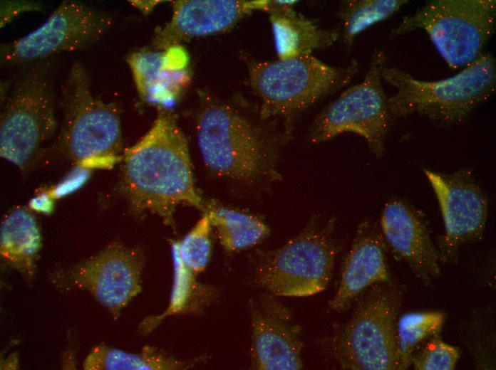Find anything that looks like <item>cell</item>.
<instances>
[{
    "label": "cell",
    "mask_w": 496,
    "mask_h": 370,
    "mask_svg": "<svg viewBox=\"0 0 496 370\" xmlns=\"http://www.w3.org/2000/svg\"><path fill=\"white\" fill-rule=\"evenodd\" d=\"M121 184L130 207L174 225L180 206L206 209L195 184L187 139L169 113L157 115L123 156Z\"/></svg>",
    "instance_id": "cell-1"
},
{
    "label": "cell",
    "mask_w": 496,
    "mask_h": 370,
    "mask_svg": "<svg viewBox=\"0 0 496 370\" xmlns=\"http://www.w3.org/2000/svg\"><path fill=\"white\" fill-rule=\"evenodd\" d=\"M495 65L490 53L482 54L454 76L436 81L384 66L382 79L396 90L388 98L390 112L395 117L417 114L446 123L461 122L493 94Z\"/></svg>",
    "instance_id": "cell-2"
},
{
    "label": "cell",
    "mask_w": 496,
    "mask_h": 370,
    "mask_svg": "<svg viewBox=\"0 0 496 370\" xmlns=\"http://www.w3.org/2000/svg\"><path fill=\"white\" fill-rule=\"evenodd\" d=\"M196 135L205 165L217 176L253 182L274 173L273 142L229 105L215 103L205 109L197 123Z\"/></svg>",
    "instance_id": "cell-3"
},
{
    "label": "cell",
    "mask_w": 496,
    "mask_h": 370,
    "mask_svg": "<svg viewBox=\"0 0 496 370\" xmlns=\"http://www.w3.org/2000/svg\"><path fill=\"white\" fill-rule=\"evenodd\" d=\"M250 86L266 115L290 117L346 85L356 74L353 60L333 66L313 54L247 63Z\"/></svg>",
    "instance_id": "cell-4"
},
{
    "label": "cell",
    "mask_w": 496,
    "mask_h": 370,
    "mask_svg": "<svg viewBox=\"0 0 496 370\" xmlns=\"http://www.w3.org/2000/svg\"><path fill=\"white\" fill-rule=\"evenodd\" d=\"M65 111L59 132L61 151L81 166H108L119 157L122 131L119 115L92 92L88 76L76 63L64 88Z\"/></svg>",
    "instance_id": "cell-5"
},
{
    "label": "cell",
    "mask_w": 496,
    "mask_h": 370,
    "mask_svg": "<svg viewBox=\"0 0 496 370\" xmlns=\"http://www.w3.org/2000/svg\"><path fill=\"white\" fill-rule=\"evenodd\" d=\"M495 0H434L404 17L394 36L425 31L448 67L474 63L495 31Z\"/></svg>",
    "instance_id": "cell-6"
},
{
    "label": "cell",
    "mask_w": 496,
    "mask_h": 370,
    "mask_svg": "<svg viewBox=\"0 0 496 370\" xmlns=\"http://www.w3.org/2000/svg\"><path fill=\"white\" fill-rule=\"evenodd\" d=\"M374 287L360 301L335 344L344 369L398 370L399 292L381 283Z\"/></svg>",
    "instance_id": "cell-7"
},
{
    "label": "cell",
    "mask_w": 496,
    "mask_h": 370,
    "mask_svg": "<svg viewBox=\"0 0 496 370\" xmlns=\"http://www.w3.org/2000/svg\"><path fill=\"white\" fill-rule=\"evenodd\" d=\"M385 61L383 52L375 51L363 80L343 91L316 117L309 132L311 143L351 132L363 137L377 158L382 157L392 117L381 82Z\"/></svg>",
    "instance_id": "cell-8"
},
{
    "label": "cell",
    "mask_w": 496,
    "mask_h": 370,
    "mask_svg": "<svg viewBox=\"0 0 496 370\" xmlns=\"http://www.w3.org/2000/svg\"><path fill=\"white\" fill-rule=\"evenodd\" d=\"M335 257L330 229L309 228L265 255L256 267L254 280L274 296L313 295L329 284Z\"/></svg>",
    "instance_id": "cell-9"
},
{
    "label": "cell",
    "mask_w": 496,
    "mask_h": 370,
    "mask_svg": "<svg viewBox=\"0 0 496 370\" xmlns=\"http://www.w3.org/2000/svg\"><path fill=\"white\" fill-rule=\"evenodd\" d=\"M57 128L49 85L32 73L11 91L0 119V155L19 169L26 168Z\"/></svg>",
    "instance_id": "cell-10"
},
{
    "label": "cell",
    "mask_w": 496,
    "mask_h": 370,
    "mask_svg": "<svg viewBox=\"0 0 496 370\" xmlns=\"http://www.w3.org/2000/svg\"><path fill=\"white\" fill-rule=\"evenodd\" d=\"M107 26L99 11L82 3L66 1L38 27L3 45L1 59L8 64L23 63L78 51L96 41Z\"/></svg>",
    "instance_id": "cell-11"
},
{
    "label": "cell",
    "mask_w": 496,
    "mask_h": 370,
    "mask_svg": "<svg viewBox=\"0 0 496 370\" xmlns=\"http://www.w3.org/2000/svg\"><path fill=\"white\" fill-rule=\"evenodd\" d=\"M423 172L436 196L444 225L440 258L449 261L462 245L482 236L487 218V199L468 169L445 174L424 169Z\"/></svg>",
    "instance_id": "cell-12"
},
{
    "label": "cell",
    "mask_w": 496,
    "mask_h": 370,
    "mask_svg": "<svg viewBox=\"0 0 496 370\" xmlns=\"http://www.w3.org/2000/svg\"><path fill=\"white\" fill-rule=\"evenodd\" d=\"M143 252L113 242L68 273L75 287L89 292L115 317L142 291Z\"/></svg>",
    "instance_id": "cell-13"
},
{
    "label": "cell",
    "mask_w": 496,
    "mask_h": 370,
    "mask_svg": "<svg viewBox=\"0 0 496 370\" xmlns=\"http://www.w3.org/2000/svg\"><path fill=\"white\" fill-rule=\"evenodd\" d=\"M251 368L297 370L302 368L300 327L290 310L272 295L250 305Z\"/></svg>",
    "instance_id": "cell-14"
},
{
    "label": "cell",
    "mask_w": 496,
    "mask_h": 370,
    "mask_svg": "<svg viewBox=\"0 0 496 370\" xmlns=\"http://www.w3.org/2000/svg\"><path fill=\"white\" fill-rule=\"evenodd\" d=\"M381 228L384 240L422 282L440 275V254L418 209L403 199H390L382 210Z\"/></svg>",
    "instance_id": "cell-15"
},
{
    "label": "cell",
    "mask_w": 496,
    "mask_h": 370,
    "mask_svg": "<svg viewBox=\"0 0 496 370\" xmlns=\"http://www.w3.org/2000/svg\"><path fill=\"white\" fill-rule=\"evenodd\" d=\"M271 0L174 1L170 21L160 31L157 43L173 47L180 40L229 30L254 11H269Z\"/></svg>",
    "instance_id": "cell-16"
},
{
    "label": "cell",
    "mask_w": 496,
    "mask_h": 370,
    "mask_svg": "<svg viewBox=\"0 0 496 370\" xmlns=\"http://www.w3.org/2000/svg\"><path fill=\"white\" fill-rule=\"evenodd\" d=\"M384 239L371 223H361L344 260L339 283L330 302L336 312L345 311L367 287L388 279Z\"/></svg>",
    "instance_id": "cell-17"
},
{
    "label": "cell",
    "mask_w": 496,
    "mask_h": 370,
    "mask_svg": "<svg viewBox=\"0 0 496 370\" xmlns=\"http://www.w3.org/2000/svg\"><path fill=\"white\" fill-rule=\"evenodd\" d=\"M296 1H272L268 11L272 26L278 58L312 54L326 48L339 38L333 29L321 28L296 12Z\"/></svg>",
    "instance_id": "cell-18"
},
{
    "label": "cell",
    "mask_w": 496,
    "mask_h": 370,
    "mask_svg": "<svg viewBox=\"0 0 496 370\" xmlns=\"http://www.w3.org/2000/svg\"><path fill=\"white\" fill-rule=\"evenodd\" d=\"M41 248L40 229L31 211L22 206L9 210L0 226L3 263L26 279H31Z\"/></svg>",
    "instance_id": "cell-19"
},
{
    "label": "cell",
    "mask_w": 496,
    "mask_h": 370,
    "mask_svg": "<svg viewBox=\"0 0 496 370\" xmlns=\"http://www.w3.org/2000/svg\"><path fill=\"white\" fill-rule=\"evenodd\" d=\"M181 58V53L174 47L165 52L133 55L130 63L140 92L145 96L157 91L159 94H173L185 72Z\"/></svg>",
    "instance_id": "cell-20"
},
{
    "label": "cell",
    "mask_w": 496,
    "mask_h": 370,
    "mask_svg": "<svg viewBox=\"0 0 496 370\" xmlns=\"http://www.w3.org/2000/svg\"><path fill=\"white\" fill-rule=\"evenodd\" d=\"M188 367L185 361L148 345L135 354L99 344L91 350L83 364L84 370H180Z\"/></svg>",
    "instance_id": "cell-21"
},
{
    "label": "cell",
    "mask_w": 496,
    "mask_h": 370,
    "mask_svg": "<svg viewBox=\"0 0 496 370\" xmlns=\"http://www.w3.org/2000/svg\"><path fill=\"white\" fill-rule=\"evenodd\" d=\"M172 263L173 280L168 305L161 314L143 321L140 326L143 333L150 332L167 317L198 312L214 297V289L198 282L196 275L173 255Z\"/></svg>",
    "instance_id": "cell-22"
},
{
    "label": "cell",
    "mask_w": 496,
    "mask_h": 370,
    "mask_svg": "<svg viewBox=\"0 0 496 370\" xmlns=\"http://www.w3.org/2000/svg\"><path fill=\"white\" fill-rule=\"evenodd\" d=\"M207 212L218 240L227 252H237L252 247L269 233L266 223L257 217L235 209L210 206Z\"/></svg>",
    "instance_id": "cell-23"
},
{
    "label": "cell",
    "mask_w": 496,
    "mask_h": 370,
    "mask_svg": "<svg viewBox=\"0 0 496 370\" xmlns=\"http://www.w3.org/2000/svg\"><path fill=\"white\" fill-rule=\"evenodd\" d=\"M445 315L439 311L405 313L397 321L398 370L408 369L419 346L441 329Z\"/></svg>",
    "instance_id": "cell-24"
},
{
    "label": "cell",
    "mask_w": 496,
    "mask_h": 370,
    "mask_svg": "<svg viewBox=\"0 0 496 370\" xmlns=\"http://www.w3.org/2000/svg\"><path fill=\"white\" fill-rule=\"evenodd\" d=\"M407 0H348L341 6L339 17L342 25V38L346 46L371 26L384 21L400 10Z\"/></svg>",
    "instance_id": "cell-25"
},
{
    "label": "cell",
    "mask_w": 496,
    "mask_h": 370,
    "mask_svg": "<svg viewBox=\"0 0 496 370\" xmlns=\"http://www.w3.org/2000/svg\"><path fill=\"white\" fill-rule=\"evenodd\" d=\"M212 224L207 212L179 241L172 245V255L189 271L197 275L207 268L211 255Z\"/></svg>",
    "instance_id": "cell-26"
},
{
    "label": "cell",
    "mask_w": 496,
    "mask_h": 370,
    "mask_svg": "<svg viewBox=\"0 0 496 370\" xmlns=\"http://www.w3.org/2000/svg\"><path fill=\"white\" fill-rule=\"evenodd\" d=\"M413 356L416 370H453L460 358L459 349L445 342L437 334L423 344Z\"/></svg>",
    "instance_id": "cell-27"
},
{
    "label": "cell",
    "mask_w": 496,
    "mask_h": 370,
    "mask_svg": "<svg viewBox=\"0 0 496 370\" xmlns=\"http://www.w3.org/2000/svg\"><path fill=\"white\" fill-rule=\"evenodd\" d=\"M37 5L31 3L14 2L3 4L1 8V25H5L19 14L27 10L36 9Z\"/></svg>",
    "instance_id": "cell-28"
}]
</instances>
